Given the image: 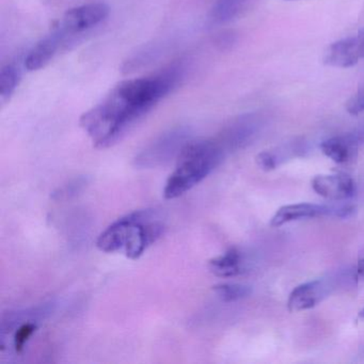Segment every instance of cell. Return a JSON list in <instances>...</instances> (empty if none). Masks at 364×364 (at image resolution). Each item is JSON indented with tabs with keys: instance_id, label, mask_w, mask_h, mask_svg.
<instances>
[{
	"instance_id": "1",
	"label": "cell",
	"mask_w": 364,
	"mask_h": 364,
	"mask_svg": "<svg viewBox=\"0 0 364 364\" xmlns=\"http://www.w3.org/2000/svg\"><path fill=\"white\" fill-rule=\"evenodd\" d=\"M176 87V76L167 70L148 77L125 80L102 103L82 114L80 127L97 148L114 146Z\"/></svg>"
},
{
	"instance_id": "2",
	"label": "cell",
	"mask_w": 364,
	"mask_h": 364,
	"mask_svg": "<svg viewBox=\"0 0 364 364\" xmlns=\"http://www.w3.org/2000/svg\"><path fill=\"white\" fill-rule=\"evenodd\" d=\"M223 146L210 140H189L176 159V167L166 183V199H176L203 181L223 159Z\"/></svg>"
},
{
	"instance_id": "3",
	"label": "cell",
	"mask_w": 364,
	"mask_h": 364,
	"mask_svg": "<svg viewBox=\"0 0 364 364\" xmlns=\"http://www.w3.org/2000/svg\"><path fill=\"white\" fill-rule=\"evenodd\" d=\"M191 139L187 127H176L155 138L136 156L135 166L141 169H153L168 165L178 159L183 148Z\"/></svg>"
},
{
	"instance_id": "4",
	"label": "cell",
	"mask_w": 364,
	"mask_h": 364,
	"mask_svg": "<svg viewBox=\"0 0 364 364\" xmlns=\"http://www.w3.org/2000/svg\"><path fill=\"white\" fill-rule=\"evenodd\" d=\"M109 16V7L103 3H92L65 12L59 28L65 35H80L101 24Z\"/></svg>"
},
{
	"instance_id": "5",
	"label": "cell",
	"mask_w": 364,
	"mask_h": 364,
	"mask_svg": "<svg viewBox=\"0 0 364 364\" xmlns=\"http://www.w3.org/2000/svg\"><path fill=\"white\" fill-rule=\"evenodd\" d=\"M362 59H364V29L332 43L326 53L325 63L330 67L346 69L357 65Z\"/></svg>"
},
{
	"instance_id": "6",
	"label": "cell",
	"mask_w": 364,
	"mask_h": 364,
	"mask_svg": "<svg viewBox=\"0 0 364 364\" xmlns=\"http://www.w3.org/2000/svg\"><path fill=\"white\" fill-rule=\"evenodd\" d=\"M329 291V284L325 280L302 283L291 291L287 300V308L291 312H300L314 308L323 298L327 297Z\"/></svg>"
},
{
	"instance_id": "7",
	"label": "cell",
	"mask_w": 364,
	"mask_h": 364,
	"mask_svg": "<svg viewBox=\"0 0 364 364\" xmlns=\"http://www.w3.org/2000/svg\"><path fill=\"white\" fill-rule=\"evenodd\" d=\"M312 187L315 193L325 199L343 201L355 195V183L353 178L344 174H327L313 178Z\"/></svg>"
},
{
	"instance_id": "8",
	"label": "cell",
	"mask_w": 364,
	"mask_h": 364,
	"mask_svg": "<svg viewBox=\"0 0 364 364\" xmlns=\"http://www.w3.org/2000/svg\"><path fill=\"white\" fill-rule=\"evenodd\" d=\"M139 212H134L112 223L97 238V246L103 252L112 253L125 248L132 228Z\"/></svg>"
},
{
	"instance_id": "9",
	"label": "cell",
	"mask_w": 364,
	"mask_h": 364,
	"mask_svg": "<svg viewBox=\"0 0 364 364\" xmlns=\"http://www.w3.org/2000/svg\"><path fill=\"white\" fill-rule=\"evenodd\" d=\"M69 36L65 35L60 28L56 29L54 33L39 42L33 50L29 52L25 67L28 71L33 72L42 69L52 61L61 46L65 43Z\"/></svg>"
},
{
	"instance_id": "10",
	"label": "cell",
	"mask_w": 364,
	"mask_h": 364,
	"mask_svg": "<svg viewBox=\"0 0 364 364\" xmlns=\"http://www.w3.org/2000/svg\"><path fill=\"white\" fill-rule=\"evenodd\" d=\"M333 215V206L317 205V204L299 203L282 206L277 210L270 220L274 228L282 227L291 221L301 220L306 218Z\"/></svg>"
},
{
	"instance_id": "11",
	"label": "cell",
	"mask_w": 364,
	"mask_h": 364,
	"mask_svg": "<svg viewBox=\"0 0 364 364\" xmlns=\"http://www.w3.org/2000/svg\"><path fill=\"white\" fill-rule=\"evenodd\" d=\"M359 138L355 135L336 136L321 144V151L336 164H348L357 156Z\"/></svg>"
},
{
	"instance_id": "12",
	"label": "cell",
	"mask_w": 364,
	"mask_h": 364,
	"mask_svg": "<svg viewBox=\"0 0 364 364\" xmlns=\"http://www.w3.org/2000/svg\"><path fill=\"white\" fill-rule=\"evenodd\" d=\"M257 127V119L255 118V116L246 114V116L240 117L225 129L221 136V141L232 148L242 146L249 139V137H251V135H253Z\"/></svg>"
},
{
	"instance_id": "13",
	"label": "cell",
	"mask_w": 364,
	"mask_h": 364,
	"mask_svg": "<svg viewBox=\"0 0 364 364\" xmlns=\"http://www.w3.org/2000/svg\"><path fill=\"white\" fill-rule=\"evenodd\" d=\"M251 0H217L210 10V21L215 24H225L240 16Z\"/></svg>"
},
{
	"instance_id": "14",
	"label": "cell",
	"mask_w": 364,
	"mask_h": 364,
	"mask_svg": "<svg viewBox=\"0 0 364 364\" xmlns=\"http://www.w3.org/2000/svg\"><path fill=\"white\" fill-rule=\"evenodd\" d=\"M242 257L236 249L227 251L225 255L210 259V270L213 274L223 278H231L242 272Z\"/></svg>"
},
{
	"instance_id": "15",
	"label": "cell",
	"mask_w": 364,
	"mask_h": 364,
	"mask_svg": "<svg viewBox=\"0 0 364 364\" xmlns=\"http://www.w3.org/2000/svg\"><path fill=\"white\" fill-rule=\"evenodd\" d=\"M21 74L18 69L12 65L1 68L0 71V97L5 103L12 97L20 82Z\"/></svg>"
},
{
	"instance_id": "16",
	"label": "cell",
	"mask_w": 364,
	"mask_h": 364,
	"mask_svg": "<svg viewBox=\"0 0 364 364\" xmlns=\"http://www.w3.org/2000/svg\"><path fill=\"white\" fill-rule=\"evenodd\" d=\"M213 291L217 294L220 299L225 302L236 301L248 297L251 289L247 285L235 284V283H221L213 287Z\"/></svg>"
},
{
	"instance_id": "17",
	"label": "cell",
	"mask_w": 364,
	"mask_h": 364,
	"mask_svg": "<svg viewBox=\"0 0 364 364\" xmlns=\"http://www.w3.org/2000/svg\"><path fill=\"white\" fill-rule=\"evenodd\" d=\"M36 329H37V326L33 323H24L18 328L16 336H14V346H16V351L23 350L27 341L35 333Z\"/></svg>"
},
{
	"instance_id": "18",
	"label": "cell",
	"mask_w": 364,
	"mask_h": 364,
	"mask_svg": "<svg viewBox=\"0 0 364 364\" xmlns=\"http://www.w3.org/2000/svg\"><path fill=\"white\" fill-rule=\"evenodd\" d=\"M347 110L351 114H359L364 112V89L349 100L347 103Z\"/></svg>"
},
{
	"instance_id": "19",
	"label": "cell",
	"mask_w": 364,
	"mask_h": 364,
	"mask_svg": "<svg viewBox=\"0 0 364 364\" xmlns=\"http://www.w3.org/2000/svg\"><path fill=\"white\" fill-rule=\"evenodd\" d=\"M257 164L262 170L270 171L277 166L276 157L269 152L259 153L257 156Z\"/></svg>"
},
{
	"instance_id": "20",
	"label": "cell",
	"mask_w": 364,
	"mask_h": 364,
	"mask_svg": "<svg viewBox=\"0 0 364 364\" xmlns=\"http://www.w3.org/2000/svg\"><path fill=\"white\" fill-rule=\"evenodd\" d=\"M355 269H357V274H359V276L364 277V259H361L358 262Z\"/></svg>"
},
{
	"instance_id": "21",
	"label": "cell",
	"mask_w": 364,
	"mask_h": 364,
	"mask_svg": "<svg viewBox=\"0 0 364 364\" xmlns=\"http://www.w3.org/2000/svg\"><path fill=\"white\" fill-rule=\"evenodd\" d=\"M359 316L362 317V318H364V309L361 311V312L359 313Z\"/></svg>"
}]
</instances>
